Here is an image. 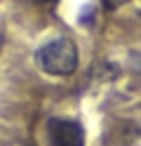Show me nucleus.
<instances>
[{"label": "nucleus", "instance_id": "nucleus-1", "mask_svg": "<svg viewBox=\"0 0 141 146\" xmlns=\"http://www.w3.org/2000/svg\"><path fill=\"white\" fill-rule=\"evenodd\" d=\"M35 64L47 76H71L78 68V47L71 38H52L35 50Z\"/></svg>", "mask_w": 141, "mask_h": 146}, {"label": "nucleus", "instance_id": "nucleus-2", "mask_svg": "<svg viewBox=\"0 0 141 146\" xmlns=\"http://www.w3.org/2000/svg\"><path fill=\"white\" fill-rule=\"evenodd\" d=\"M47 137L52 146H85V127L73 118H52Z\"/></svg>", "mask_w": 141, "mask_h": 146}, {"label": "nucleus", "instance_id": "nucleus-3", "mask_svg": "<svg viewBox=\"0 0 141 146\" xmlns=\"http://www.w3.org/2000/svg\"><path fill=\"white\" fill-rule=\"evenodd\" d=\"M127 0H103V5L108 7V10H115V7H120V5H125Z\"/></svg>", "mask_w": 141, "mask_h": 146}, {"label": "nucleus", "instance_id": "nucleus-4", "mask_svg": "<svg viewBox=\"0 0 141 146\" xmlns=\"http://www.w3.org/2000/svg\"><path fill=\"white\" fill-rule=\"evenodd\" d=\"M33 3H54V0H33Z\"/></svg>", "mask_w": 141, "mask_h": 146}, {"label": "nucleus", "instance_id": "nucleus-5", "mask_svg": "<svg viewBox=\"0 0 141 146\" xmlns=\"http://www.w3.org/2000/svg\"><path fill=\"white\" fill-rule=\"evenodd\" d=\"M24 146H33V144H24Z\"/></svg>", "mask_w": 141, "mask_h": 146}]
</instances>
